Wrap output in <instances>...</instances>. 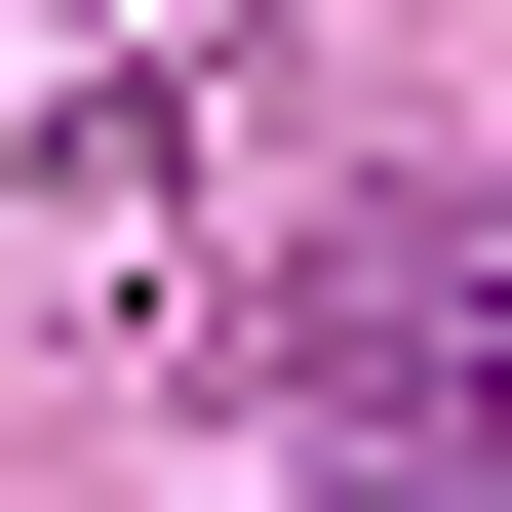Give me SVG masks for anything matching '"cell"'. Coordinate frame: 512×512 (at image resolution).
Instances as JSON below:
<instances>
[{
  "instance_id": "obj_1",
  "label": "cell",
  "mask_w": 512,
  "mask_h": 512,
  "mask_svg": "<svg viewBox=\"0 0 512 512\" xmlns=\"http://www.w3.org/2000/svg\"><path fill=\"white\" fill-rule=\"evenodd\" d=\"M276 394L394 434V473H512V237H316L276 276Z\"/></svg>"
},
{
  "instance_id": "obj_2",
  "label": "cell",
  "mask_w": 512,
  "mask_h": 512,
  "mask_svg": "<svg viewBox=\"0 0 512 512\" xmlns=\"http://www.w3.org/2000/svg\"><path fill=\"white\" fill-rule=\"evenodd\" d=\"M434 512H512V473H434Z\"/></svg>"
}]
</instances>
